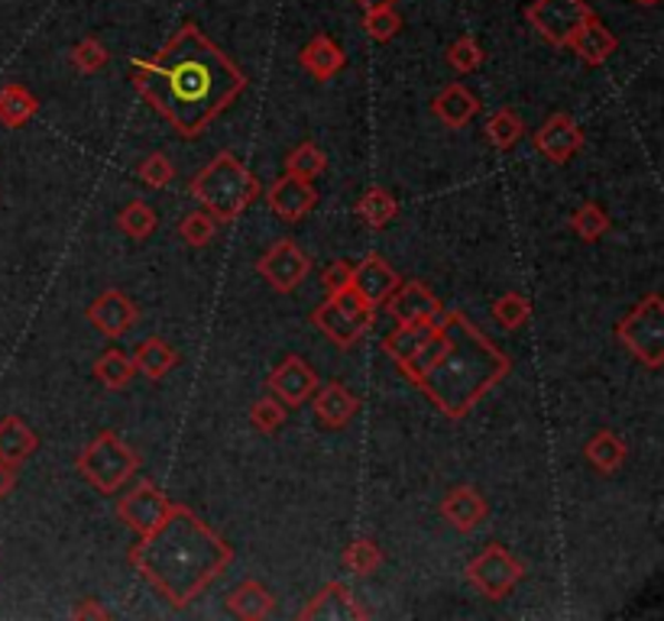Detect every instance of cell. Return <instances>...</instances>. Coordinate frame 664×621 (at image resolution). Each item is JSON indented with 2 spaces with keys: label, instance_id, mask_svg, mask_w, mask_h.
Masks as SVG:
<instances>
[{
  "label": "cell",
  "instance_id": "1",
  "mask_svg": "<svg viewBox=\"0 0 664 621\" xmlns=\"http://www.w3.org/2000/svg\"><path fill=\"white\" fill-rule=\"evenodd\" d=\"M133 88L182 140H195L247 91V74L195 23H182L152 59L133 62Z\"/></svg>",
  "mask_w": 664,
  "mask_h": 621
},
{
  "label": "cell",
  "instance_id": "2",
  "mask_svg": "<svg viewBox=\"0 0 664 621\" xmlns=\"http://www.w3.org/2000/svg\"><path fill=\"white\" fill-rule=\"evenodd\" d=\"M234 560V548L185 505H172L166 521L130 548V567L172 609L191 605Z\"/></svg>",
  "mask_w": 664,
  "mask_h": 621
},
{
  "label": "cell",
  "instance_id": "3",
  "mask_svg": "<svg viewBox=\"0 0 664 621\" xmlns=\"http://www.w3.org/2000/svg\"><path fill=\"white\" fill-rule=\"evenodd\" d=\"M438 328L442 353L415 379V385L444 418L460 421L493 385L509 375L513 360L464 311H442Z\"/></svg>",
  "mask_w": 664,
  "mask_h": 621
},
{
  "label": "cell",
  "instance_id": "4",
  "mask_svg": "<svg viewBox=\"0 0 664 621\" xmlns=\"http://www.w3.org/2000/svg\"><path fill=\"white\" fill-rule=\"evenodd\" d=\"M191 194L198 198V204L218 223H230L257 201L259 182L257 176L234 152H218L191 179Z\"/></svg>",
  "mask_w": 664,
  "mask_h": 621
},
{
  "label": "cell",
  "instance_id": "5",
  "mask_svg": "<svg viewBox=\"0 0 664 621\" xmlns=\"http://www.w3.org/2000/svg\"><path fill=\"white\" fill-rule=\"evenodd\" d=\"M75 470L81 473V479L98 489L101 495H117L123 482H130L137 470H140V457L130 443H123L120 434L113 431H101L98 438L91 440L78 460Z\"/></svg>",
  "mask_w": 664,
  "mask_h": 621
},
{
  "label": "cell",
  "instance_id": "6",
  "mask_svg": "<svg viewBox=\"0 0 664 621\" xmlns=\"http://www.w3.org/2000/svg\"><path fill=\"white\" fill-rule=\"evenodd\" d=\"M616 337L645 369L664 365V301L662 294H645L616 324Z\"/></svg>",
  "mask_w": 664,
  "mask_h": 621
},
{
  "label": "cell",
  "instance_id": "7",
  "mask_svg": "<svg viewBox=\"0 0 664 621\" xmlns=\"http://www.w3.org/2000/svg\"><path fill=\"white\" fill-rule=\"evenodd\" d=\"M373 311L376 308L367 304L354 289H344V292L328 294L325 304H318L311 311V324L321 330L331 343L347 350V347L360 343L364 333L373 328V318H376Z\"/></svg>",
  "mask_w": 664,
  "mask_h": 621
},
{
  "label": "cell",
  "instance_id": "8",
  "mask_svg": "<svg viewBox=\"0 0 664 621\" xmlns=\"http://www.w3.org/2000/svg\"><path fill=\"white\" fill-rule=\"evenodd\" d=\"M525 580V563L516 560L503 544H486L483 553H477L467 563V583L480 592L483 599H506L518 583Z\"/></svg>",
  "mask_w": 664,
  "mask_h": 621
},
{
  "label": "cell",
  "instance_id": "9",
  "mask_svg": "<svg viewBox=\"0 0 664 621\" xmlns=\"http://www.w3.org/2000/svg\"><path fill=\"white\" fill-rule=\"evenodd\" d=\"M593 10L587 0H535L525 10V20L535 27V33L552 42V46H567L574 30L591 20Z\"/></svg>",
  "mask_w": 664,
  "mask_h": 621
},
{
  "label": "cell",
  "instance_id": "10",
  "mask_svg": "<svg viewBox=\"0 0 664 621\" xmlns=\"http://www.w3.org/2000/svg\"><path fill=\"white\" fill-rule=\"evenodd\" d=\"M257 272L269 289L289 294L296 292L305 282V276L311 272V259L308 253H301V247H296L293 240H279L257 259Z\"/></svg>",
  "mask_w": 664,
  "mask_h": 621
},
{
  "label": "cell",
  "instance_id": "11",
  "mask_svg": "<svg viewBox=\"0 0 664 621\" xmlns=\"http://www.w3.org/2000/svg\"><path fill=\"white\" fill-rule=\"evenodd\" d=\"M169 512H172L169 495H162L149 479H140V482H137L127 495H120V502H117V518H120L130 531H137L140 538L149 534L152 528H159Z\"/></svg>",
  "mask_w": 664,
  "mask_h": 621
},
{
  "label": "cell",
  "instance_id": "12",
  "mask_svg": "<svg viewBox=\"0 0 664 621\" xmlns=\"http://www.w3.org/2000/svg\"><path fill=\"white\" fill-rule=\"evenodd\" d=\"M383 304H386V311L393 314V321L403 324V328H412V324H435L444 311L438 294L432 292L425 282H399L396 292L389 294Z\"/></svg>",
  "mask_w": 664,
  "mask_h": 621
},
{
  "label": "cell",
  "instance_id": "13",
  "mask_svg": "<svg viewBox=\"0 0 664 621\" xmlns=\"http://www.w3.org/2000/svg\"><path fill=\"white\" fill-rule=\"evenodd\" d=\"M266 385H269V392L286 404V408H301V404L315 395V389H318V372H315V365L308 363V360H301V357L293 353V357H286L283 363L269 372Z\"/></svg>",
  "mask_w": 664,
  "mask_h": 621
},
{
  "label": "cell",
  "instance_id": "14",
  "mask_svg": "<svg viewBox=\"0 0 664 621\" xmlns=\"http://www.w3.org/2000/svg\"><path fill=\"white\" fill-rule=\"evenodd\" d=\"M266 204H269V211L279 220L298 223L305 214L315 211V204H318V188L311 184V179H298V176H289V172H286L283 179H276V182L269 184Z\"/></svg>",
  "mask_w": 664,
  "mask_h": 621
},
{
  "label": "cell",
  "instance_id": "15",
  "mask_svg": "<svg viewBox=\"0 0 664 621\" xmlns=\"http://www.w3.org/2000/svg\"><path fill=\"white\" fill-rule=\"evenodd\" d=\"M532 143H535V149L545 159H552V162L561 166V162H571V156H577L584 149L587 137H584V130L577 127V120L571 113H552L538 127V133L532 137Z\"/></svg>",
  "mask_w": 664,
  "mask_h": 621
},
{
  "label": "cell",
  "instance_id": "16",
  "mask_svg": "<svg viewBox=\"0 0 664 621\" xmlns=\"http://www.w3.org/2000/svg\"><path fill=\"white\" fill-rule=\"evenodd\" d=\"M88 321L101 330L105 337L120 340L127 330L137 328L140 311H137V304H133L127 294L117 292V289H108L101 298H95V301H91V308H88Z\"/></svg>",
  "mask_w": 664,
  "mask_h": 621
},
{
  "label": "cell",
  "instance_id": "17",
  "mask_svg": "<svg viewBox=\"0 0 664 621\" xmlns=\"http://www.w3.org/2000/svg\"><path fill=\"white\" fill-rule=\"evenodd\" d=\"M301 621H357L369 619V612L354 599V592L344 583H328L301 612Z\"/></svg>",
  "mask_w": 664,
  "mask_h": 621
},
{
  "label": "cell",
  "instance_id": "18",
  "mask_svg": "<svg viewBox=\"0 0 664 621\" xmlns=\"http://www.w3.org/2000/svg\"><path fill=\"white\" fill-rule=\"evenodd\" d=\"M399 272L386 262L383 257H367L364 262L354 266V279H350V289L360 294L367 304L379 308L389 294L396 292L399 286Z\"/></svg>",
  "mask_w": 664,
  "mask_h": 621
},
{
  "label": "cell",
  "instance_id": "19",
  "mask_svg": "<svg viewBox=\"0 0 664 621\" xmlns=\"http://www.w3.org/2000/svg\"><path fill=\"white\" fill-rule=\"evenodd\" d=\"M486 512H489V505L474 485H454L442 499V518L460 534L477 531Z\"/></svg>",
  "mask_w": 664,
  "mask_h": 621
},
{
  "label": "cell",
  "instance_id": "20",
  "mask_svg": "<svg viewBox=\"0 0 664 621\" xmlns=\"http://www.w3.org/2000/svg\"><path fill=\"white\" fill-rule=\"evenodd\" d=\"M567 46L574 49V56H577L584 66L596 69V66H603V62L620 49V39L613 37V30L593 13L591 20H584V23L574 30V37L567 39Z\"/></svg>",
  "mask_w": 664,
  "mask_h": 621
},
{
  "label": "cell",
  "instance_id": "21",
  "mask_svg": "<svg viewBox=\"0 0 664 621\" xmlns=\"http://www.w3.org/2000/svg\"><path fill=\"white\" fill-rule=\"evenodd\" d=\"M315 418L331 428V431H340L354 421V414L360 411V399L344 385V382H325L315 389Z\"/></svg>",
  "mask_w": 664,
  "mask_h": 621
},
{
  "label": "cell",
  "instance_id": "22",
  "mask_svg": "<svg viewBox=\"0 0 664 621\" xmlns=\"http://www.w3.org/2000/svg\"><path fill=\"white\" fill-rule=\"evenodd\" d=\"M298 62H301V69L311 74L315 81H328L337 72H344L347 56H344V49L331 37L318 33V37L308 39V46L298 52Z\"/></svg>",
  "mask_w": 664,
  "mask_h": 621
},
{
  "label": "cell",
  "instance_id": "23",
  "mask_svg": "<svg viewBox=\"0 0 664 621\" xmlns=\"http://www.w3.org/2000/svg\"><path fill=\"white\" fill-rule=\"evenodd\" d=\"M477 110H480V101L464 84H457V81L442 88L438 98L432 101V113L442 120L444 127H450V130H464L477 117Z\"/></svg>",
  "mask_w": 664,
  "mask_h": 621
},
{
  "label": "cell",
  "instance_id": "24",
  "mask_svg": "<svg viewBox=\"0 0 664 621\" xmlns=\"http://www.w3.org/2000/svg\"><path fill=\"white\" fill-rule=\"evenodd\" d=\"M227 609L244 621L269 619L276 609V595L257 580H244L227 592Z\"/></svg>",
  "mask_w": 664,
  "mask_h": 621
},
{
  "label": "cell",
  "instance_id": "25",
  "mask_svg": "<svg viewBox=\"0 0 664 621\" xmlns=\"http://www.w3.org/2000/svg\"><path fill=\"white\" fill-rule=\"evenodd\" d=\"M37 431H33L23 418H17V414L0 418V460H3V463L20 467L23 460H30V457L37 453Z\"/></svg>",
  "mask_w": 664,
  "mask_h": 621
},
{
  "label": "cell",
  "instance_id": "26",
  "mask_svg": "<svg viewBox=\"0 0 664 621\" xmlns=\"http://www.w3.org/2000/svg\"><path fill=\"white\" fill-rule=\"evenodd\" d=\"M584 457H587V463H591L596 473L613 475L623 470V463H626L628 457V447L626 440L620 438V434H613V431H596V434L587 440V447H584Z\"/></svg>",
  "mask_w": 664,
  "mask_h": 621
},
{
  "label": "cell",
  "instance_id": "27",
  "mask_svg": "<svg viewBox=\"0 0 664 621\" xmlns=\"http://www.w3.org/2000/svg\"><path fill=\"white\" fill-rule=\"evenodd\" d=\"M130 360H133L140 375L159 382V379H166V375L179 365V353H176L162 337H149V340H143V343L130 353Z\"/></svg>",
  "mask_w": 664,
  "mask_h": 621
},
{
  "label": "cell",
  "instance_id": "28",
  "mask_svg": "<svg viewBox=\"0 0 664 621\" xmlns=\"http://www.w3.org/2000/svg\"><path fill=\"white\" fill-rule=\"evenodd\" d=\"M37 110L39 101L33 98L30 88H23V84H17V81H10V84L0 88V123H3L7 130L27 127V123L37 117Z\"/></svg>",
  "mask_w": 664,
  "mask_h": 621
},
{
  "label": "cell",
  "instance_id": "29",
  "mask_svg": "<svg viewBox=\"0 0 664 621\" xmlns=\"http://www.w3.org/2000/svg\"><path fill=\"white\" fill-rule=\"evenodd\" d=\"M357 214L364 218L367 227L383 230V227H389V223L396 220V214H399V201L393 198V191H386V188L373 184V188H367V191L360 194V201H357Z\"/></svg>",
  "mask_w": 664,
  "mask_h": 621
},
{
  "label": "cell",
  "instance_id": "30",
  "mask_svg": "<svg viewBox=\"0 0 664 621\" xmlns=\"http://www.w3.org/2000/svg\"><path fill=\"white\" fill-rule=\"evenodd\" d=\"M486 137L499 152H509L525 137V120L513 108H499L486 120Z\"/></svg>",
  "mask_w": 664,
  "mask_h": 621
},
{
  "label": "cell",
  "instance_id": "31",
  "mask_svg": "<svg viewBox=\"0 0 664 621\" xmlns=\"http://www.w3.org/2000/svg\"><path fill=\"white\" fill-rule=\"evenodd\" d=\"M133 375H137V365H133V360H130L123 350H117V347H111L108 353H101L98 363H95V379H98L105 389H123V385H130Z\"/></svg>",
  "mask_w": 664,
  "mask_h": 621
},
{
  "label": "cell",
  "instance_id": "32",
  "mask_svg": "<svg viewBox=\"0 0 664 621\" xmlns=\"http://www.w3.org/2000/svg\"><path fill=\"white\" fill-rule=\"evenodd\" d=\"M435 324H412V328H403V324H396V330L383 340V350L396 360V363L403 365L412 360V353L428 340V333H432Z\"/></svg>",
  "mask_w": 664,
  "mask_h": 621
},
{
  "label": "cell",
  "instance_id": "33",
  "mask_svg": "<svg viewBox=\"0 0 664 621\" xmlns=\"http://www.w3.org/2000/svg\"><path fill=\"white\" fill-rule=\"evenodd\" d=\"M383 567V550L373 538H357L344 548V570L354 577H369Z\"/></svg>",
  "mask_w": 664,
  "mask_h": 621
},
{
  "label": "cell",
  "instance_id": "34",
  "mask_svg": "<svg viewBox=\"0 0 664 621\" xmlns=\"http://www.w3.org/2000/svg\"><path fill=\"white\" fill-rule=\"evenodd\" d=\"M117 227H120L130 240H147V237L156 233L159 218H156V211L149 208L147 201H130V204L117 214Z\"/></svg>",
  "mask_w": 664,
  "mask_h": 621
},
{
  "label": "cell",
  "instance_id": "35",
  "mask_svg": "<svg viewBox=\"0 0 664 621\" xmlns=\"http://www.w3.org/2000/svg\"><path fill=\"white\" fill-rule=\"evenodd\" d=\"M328 169V156L315 143H298L289 156H286V172L298 176V179H318Z\"/></svg>",
  "mask_w": 664,
  "mask_h": 621
},
{
  "label": "cell",
  "instance_id": "36",
  "mask_svg": "<svg viewBox=\"0 0 664 621\" xmlns=\"http://www.w3.org/2000/svg\"><path fill=\"white\" fill-rule=\"evenodd\" d=\"M489 314H493V321H496V324H499L503 330H518L522 324H525V321H528V314H532V304H528V298H525V294L506 292L493 301Z\"/></svg>",
  "mask_w": 664,
  "mask_h": 621
},
{
  "label": "cell",
  "instance_id": "37",
  "mask_svg": "<svg viewBox=\"0 0 664 621\" xmlns=\"http://www.w3.org/2000/svg\"><path fill=\"white\" fill-rule=\"evenodd\" d=\"M571 230L584 240V243H596L606 230H610V214L599 208V204H581L574 214H571Z\"/></svg>",
  "mask_w": 664,
  "mask_h": 621
},
{
  "label": "cell",
  "instance_id": "38",
  "mask_svg": "<svg viewBox=\"0 0 664 621\" xmlns=\"http://www.w3.org/2000/svg\"><path fill=\"white\" fill-rule=\"evenodd\" d=\"M179 237H182L191 250H205V247L218 237V220L211 218L205 208H201V211H191V214H185L182 223H179Z\"/></svg>",
  "mask_w": 664,
  "mask_h": 621
},
{
  "label": "cell",
  "instance_id": "39",
  "mask_svg": "<svg viewBox=\"0 0 664 621\" xmlns=\"http://www.w3.org/2000/svg\"><path fill=\"white\" fill-rule=\"evenodd\" d=\"M108 62H111V52L105 49V42H101V39L85 37L72 49V66L81 74L101 72V69H105Z\"/></svg>",
  "mask_w": 664,
  "mask_h": 621
},
{
  "label": "cell",
  "instance_id": "40",
  "mask_svg": "<svg viewBox=\"0 0 664 621\" xmlns=\"http://www.w3.org/2000/svg\"><path fill=\"white\" fill-rule=\"evenodd\" d=\"M364 30L373 42H389L403 30V17L393 7H379V10H364Z\"/></svg>",
  "mask_w": 664,
  "mask_h": 621
},
{
  "label": "cell",
  "instance_id": "41",
  "mask_svg": "<svg viewBox=\"0 0 664 621\" xmlns=\"http://www.w3.org/2000/svg\"><path fill=\"white\" fill-rule=\"evenodd\" d=\"M483 59L486 56H483V49L477 46L474 37H460L457 42H450V49H447V66L460 74L477 72L483 66Z\"/></svg>",
  "mask_w": 664,
  "mask_h": 621
},
{
  "label": "cell",
  "instance_id": "42",
  "mask_svg": "<svg viewBox=\"0 0 664 621\" xmlns=\"http://www.w3.org/2000/svg\"><path fill=\"white\" fill-rule=\"evenodd\" d=\"M250 421H254V428L262 431V434H276L286 424V404L279 402L276 395H262L250 408Z\"/></svg>",
  "mask_w": 664,
  "mask_h": 621
},
{
  "label": "cell",
  "instance_id": "43",
  "mask_svg": "<svg viewBox=\"0 0 664 621\" xmlns=\"http://www.w3.org/2000/svg\"><path fill=\"white\" fill-rule=\"evenodd\" d=\"M140 179H143V184H149V188H166V184L176 179V166L169 162V156L166 152H149L147 159L140 162Z\"/></svg>",
  "mask_w": 664,
  "mask_h": 621
},
{
  "label": "cell",
  "instance_id": "44",
  "mask_svg": "<svg viewBox=\"0 0 664 621\" xmlns=\"http://www.w3.org/2000/svg\"><path fill=\"white\" fill-rule=\"evenodd\" d=\"M350 279H354V262L350 259H337L321 272V289H325V294L344 292V289H350Z\"/></svg>",
  "mask_w": 664,
  "mask_h": 621
},
{
  "label": "cell",
  "instance_id": "45",
  "mask_svg": "<svg viewBox=\"0 0 664 621\" xmlns=\"http://www.w3.org/2000/svg\"><path fill=\"white\" fill-rule=\"evenodd\" d=\"M72 615L75 619H111V612H108L101 602H95V599H81V602L75 605Z\"/></svg>",
  "mask_w": 664,
  "mask_h": 621
},
{
  "label": "cell",
  "instance_id": "46",
  "mask_svg": "<svg viewBox=\"0 0 664 621\" xmlns=\"http://www.w3.org/2000/svg\"><path fill=\"white\" fill-rule=\"evenodd\" d=\"M17 489V467L0 460V499H7Z\"/></svg>",
  "mask_w": 664,
  "mask_h": 621
},
{
  "label": "cell",
  "instance_id": "47",
  "mask_svg": "<svg viewBox=\"0 0 664 621\" xmlns=\"http://www.w3.org/2000/svg\"><path fill=\"white\" fill-rule=\"evenodd\" d=\"M357 7H364V10H379V7H393L396 0H354Z\"/></svg>",
  "mask_w": 664,
  "mask_h": 621
},
{
  "label": "cell",
  "instance_id": "48",
  "mask_svg": "<svg viewBox=\"0 0 664 621\" xmlns=\"http://www.w3.org/2000/svg\"><path fill=\"white\" fill-rule=\"evenodd\" d=\"M635 3H642V7H658L662 0H635Z\"/></svg>",
  "mask_w": 664,
  "mask_h": 621
}]
</instances>
